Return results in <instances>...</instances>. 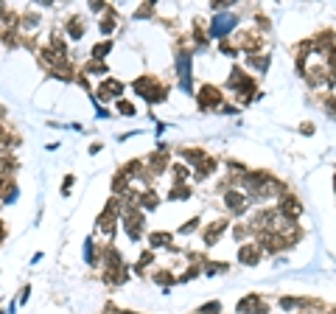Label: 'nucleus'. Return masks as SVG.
<instances>
[{
	"label": "nucleus",
	"mask_w": 336,
	"mask_h": 314,
	"mask_svg": "<svg viewBox=\"0 0 336 314\" xmlns=\"http://www.w3.org/2000/svg\"><path fill=\"white\" fill-rule=\"evenodd\" d=\"M233 25H235V17H233V14H219V17L213 20L210 31H213V37H222V34H227Z\"/></svg>",
	"instance_id": "1"
},
{
	"label": "nucleus",
	"mask_w": 336,
	"mask_h": 314,
	"mask_svg": "<svg viewBox=\"0 0 336 314\" xmlns=\"http://www.w3.org/2000/svg\"><path fill=\"white\" fill-rule=\"evenodd\" d=\"M219 101H222V96H219V90L216 87H205L202 90V107H205V110H207V107H216Z\"/></svg>",
	"instance_id": "2"
},
{
	"label": "nucleus",
	"mask_w": 336,
	"mask_h": 314,
	"mask_svg": "<svg viewBox=\"0 0 336 314\" xmlns=\"http://www.w3.org/2000/svg\"><path fill=\"white\" fill-rule=\"evenodd\" d=\"M238 261H241V264H258V261H261V253H258V247H241V253H238Z\"/></svg>",
	"instance_id": "3"
},
{
	"label": "nucleus",
	"mask_w": 336,
	"mask_h": 314,
	"mask_svg": "<svg viewBox=\"0 0 336 314\" xmlns=\"http://www.w3.org/2000/svg\"><path fill=\"white\" fill-rule=\"evenodd\" d=\"M227 208H230V211H235V213L246 211L244 196H241V194H235V191H230V194H227Z\"/></svg>",
	"instance_id": "4"
},
{
	"label": "nucleus",
	"mask_w": 336,
	"mask_h": 314,
	"mask_svg": "<svg viewBox=\"0 0 336 314\" xmlns=\"http://www.w3.org/2000/svg\"><path fill=\"white\" fill-rule=\"evenodd\" d=\"M121 90H123L121 81H107V84H104V87L98 90V93H104V98H112V96H118Z\"/></svg>",
	"instance_id": "5"
},
{
	"label": "nucleus",
	"mask_w": 336,
	"mask_h": 314,
	"mask_svg": "<svg viewBox=\"0 0 336 314\" xmlns=\"http://www.w3.org/2000/svg\"><path fill=\"white\" fill-rule=\"evenodd\" d=\"M280 213H286V216H297V213H300V205H297V199H286L283 202V205H280Z\"/></svg>",
	"instance_id": "6"
},
{
	"label": "nucleus",
	"mask_w": 336,
	"mask_h": 314,
	"mask_svg": "<svg viewBox=\"0 0 336 314\" xmlns=\"http://www.w3.org/2000/svg\"><path fill=\"white\" fill-rule=\"evenodd\" d=\"M137 90H143L140 96H146V90H149V81H143V78H140V81H137ZM149 98H151V101L163 98V90H157V93H149Z\"/></svg>",
	"instance_id": "7"
},
{
	"label": "nucleus",
	"mask_w": 336,
	"mask_h": 314,
	"mask_svg": "<svg viewBox=\"0 0 336 314\" xmlns=\"http://www.w3.org/2000/svg\"><path fill=\"white\" fill-rule=\"evenodd\" d=\"M81 34H84L81 20H70V37H81Z\"/></svg>",
	"instance_id": "8"
},
{
	"label": "nucleus",
	"mask_w": 336,
	"mask_h": 314,
	"mask_svg": "<svg viewBox=\"0 0 336 314\" xmlns=\"http://www.w3.org/2000/svg\"><path fill=\"white\" fill-rule=\"evenodd\" d=\"M171 241V236H166V233H154L151 236V244H168Z\"/></svg>",
	"instance_id": "9"
},
{
	"label": "nucleus",
	"mask_w": 336,
	"mask_h": 314,
	"mask_svg": "<svg viewBox=\"0 0 336 314\" xmlns=\"http://www.w3.org/2000/svg\"><path fill=\"white\" fill-rule=\"evenodd\" d=\"M107 51H110V42H104V45H95V48H93V56H104V54H107Z\"/></svg>",
	"instance_id": "10"
},
{
	"label": "nucleus",
	"mask_w": 336,
	"mask_h": 314,
	"mask_svg": "<svg viewBox=\"0 0 336 314\" xmlns=\"http://www.w3.org/2000/svg\"><path fill=\"white\" fill-rule=\"evenodd\" d=\"M118 110H121V112H126V115H132V104H126V101H121V104H118Z\"/></svg>",
	"instance_id": "11"
},
{
	"label": "nucleus",
	"mask_w": 336,
	"mask_h": 314,
	"mask_svg": "<svg viewBox=\"0 0 336 314\" xmlns=\"http://www.w3.org/2000/svg\"><path fill=\"white\" fill-rule=\"evenodd\" d=\"M87 70H90V73H104V70H107V67H104V65H90Z\"/></svg>",
	"instance_id": "12"
}]
</instances>
